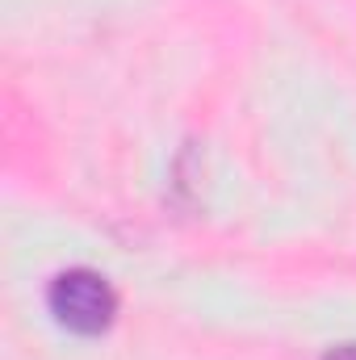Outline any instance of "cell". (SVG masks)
<instances>
[{"mask_svg": "<svg viewBox=\"0 0 356 360\" xmlns=\"http://www.w3.org/2000/svg\"><path fill=\"white\" fill-rule=\"evenodd\" d=\"M46 306L76 335H101L117 319V293H113V285L92 269L59 272L51 281V289H46Z\"/></svg>", "mask_w": 356, "mask_h": 360, "instance_id": "6da1fadb", "label": "cell"}, {"mask_svg": "<svg viewBox=\"0 0 356 360\" xmlns=\"http://www.w3.org/2000/svg\"><path fill=\"white\" fill-rule=\"evenodd\" d=\"M323 360H356V344H340V348H331Z\"/></svg>", "mask_w": 356, "mask_h": 360, "instance_id": "7a4b0ae2", "label": "cell"}]
</instances>
